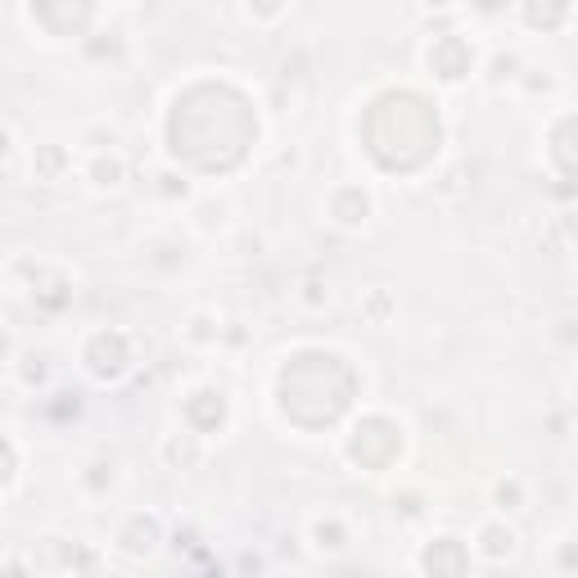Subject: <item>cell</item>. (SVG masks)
Wrapping results in <instances>:
<instances>
[{
  "label": "cell",
  "mask_w": 578,
  "mask_h": 578,
  "mask_svg": "<svg viewBox=\"0 0 578 578\" xmlns=\"http://www.w3.org/2000/svg\"><path fill=\"white\" fill-rule=\"evenodd\" d=\"M330 217L339 226H362L371 217V195L362 185H339L335 195H330Z\"/></svg>",
  "instance_id": "8"
},
{
  "label": "cell",
  "mask_w": 578,
  "mask_h": 578,
  "mask_svg": "<svg viewBox=\"0 0 578 578\" xmlns=\"http://www.w3.org/2000/svg\"><path fill=\"white\" fill-rule=\"evenodd\" d=\"M524 507V484L520 479H502L492 488V511L497 515H507V511H520Z\"/></svg>",
  "instance_id": "12"
},
{
  "label": "cell",
  "mask_w": 578,
  "mask_h": 578,
  "mask_svg": "<svg viewBox=\"0 0 578 578\" xmlns=\"http://www.w3.org/2000/svg\"><path fill=\"white\" fill-rule=\"evenodd\" d=\"M14 471H19V452H14L10 439H0V488H10Z\"/></svg>",
  "instance_id": "13"
},
{
  "label": "cell",
  "mask_w": 578,
  "mask_h": 578,
  "mask_svg": "<svg viewBox=\"0 0 578 578\" xmlns=\"http://www.w3.org/2000/svg\"><path fill=\"white\" fill-rule=\"evenodd\" d=\"M515 552H520V533L507 524V515L484 520L479 533H475V543H471V556L488 560V565H507Z\"/></svg>",
  "instance_id": "6"
},
{
  "label": "cell",
  "mask_w": 578,
  "mask_h": 578,
  "mask_svg": "<svg viewBox=\"0 0 578 578\" xmlns=\"http://www.w3.org/2000/svg\"><path fill=\"white\" fill-rule=\"evenodd\" d=\"M10 145H14V136H10V127H0V159L10 154Z\"/></svg>",
  "instance_id": "15"
},
{
  "label": "cell",
  "mask_w": 578,
  "mask_h": 578,
  "mask_svg": "<svg viewBox=\"0 0 578 578\" xmlns=\"http://www.w3.org/2000/svg\"><path fill=\"white\" fill-rule=\"evenodd\" d=\"M343 452H349V461H353V466H362V471H384L403 452V430L394 426L389 416H366V420H358V426H353Z\"/></svg>",
  "instance_id": "1"
},
{
  "label": "cell",
  "mask_w": 578,
  "mask_h": 578,
  "mask_svg": "<svg viewBox=\"0 0 578 578\" xmlns=\"http://www.w3.org/2000/svg\"><path fill=\"white\" fill-rule=\"evenodd\" d=\"M91 185L95 190H118L127 181V163H123V154H95L91 168H87Z\"/></svg>",
  "instance_id": "10"
},
{
  "label": "cell",
  "mask_w": 578,
  "mask_h": 578,
  "mask_svg": "<svg viewBox=\"0 0 578 578\" xmlns=\"http://www.w3.org/2000/svg\"><path fill=\"white\" fill-rule=\"evenodd\" d=\"M471 543H461L456 533H439L420 547V574L426 578H471Z\"/></svg>",
  "instance_id": "3"
},
{
  "label": "cell",
  "mask_w": 578,
  "mask_h": 578,
  "mask_svg": "<svg viewBox=\"0 0 578 578\" xmlns=\"http://www.w3.org/2000/svg\"><path fill=\"white\" fill-rule=\"evenodd\" d=\"M159 543H163V524H159V515L136 511V515L118 529V547H123L127 556H136V560L154 556V552H159Z\"/></svg>",
  "instance_id": "7"
},
{
  "label": "cell",
  "mask_w": 578,
  "mask_h": 578,
  "mask_svg": "<svg viewBox=\"0 0 578 578\" xmlns=\"http://www.w3.org/2000/svg\"><path fill=\"white\" fill-rule=\"evenodd\" d=\"M475 64H479V50L461 32H447V36H439V42L430 46V68H434L439 82H447V87L475 77Z\"/></svg>",
  "instance_id": "4"
},
{
  "label": "cell",
  "mask_w": 578,
  "mask_h": 578,
  "mask_svg": "<svg viewBox=\"0 0 578 578\" xmlns=\"http://www.w3.org/2000/svg\"><path fill=\"white\" fill-rule=\"evenodd\" d=\"M0 578H36V569H27L23 560H10V565H0Z\"/></svg>",
  "instance_id": "14"
},
{
  "label": "cell",
  "mask_w": 578,
  "mask_h": 578,
  "mask_svg": "<svg viewBox=\"0 0 578 578\" xmlns=\"http://www.w3.org/2000/svg\"><path fill=\"white\" fill-rule=\"evenodd\" d=\"M349 524H343L339 515H317L313 520V547L321 552V556H339V552H349Z\"/></svg>",
  "instance_id": "9"
},
{
  "label": "cell",
  "mask_w": 578,
  "mask_h": 578,
  "mask_svg": "<svg viewBox=\"0 0 578 578\" xmlns=\"http://www.w3.org/2000/svg\"><path fill=\"white\" fill-rule=\"evenodd\" d=\"M226 416H230V403H226L222 389H213V384H200V389L185 394V426H190V434H200V439L217 434L226 426Z\"/></svg>",
  "instance_id": "5"
},
{
  "label": "cell",
  "mask_w": 578,
  "mask_h": 578,
  "mask_svg": "<svg viewBox=\"0 0 578 578\" xmlns=\"http://www.w3.org/2000/svg\"><path fill=\"white\" fill-rule=\"evenodd\" d=\"M82 362H87V371H91L95 379H104V384L123 379V375L136 366L132 335H127V330H95V335L87 339V353H82Z\"/></svg>",
  "instance_id": "2"
},
{
  "label": "cell",
  "mask_w": 578,
  "mask_h": 578,
  "mask_svg": "<svg viewBox=\"0 0 578 578\" xmlns=\"http://www.w3.org/2000/svg\"><path fill=\"white\" fill-rule=\"evenodd\" d=\"M163 456L172 461V466H195L200 461V434H190V430H177L163 439Z\"/></svg>",
  "instance_id": "11"
}]
</instances>
